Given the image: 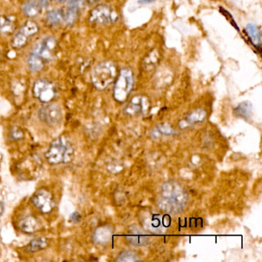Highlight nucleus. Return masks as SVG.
Wrapping results in <instances>:
<instances>
[{
    "instance_id": "obj_25",
    "label": "nucleus",
    "mask_w": 262,
    "mask_h": 262,
    "mask_svg": "<svg viewBox=\"0 0 262 262\" xmlns=\"http://www.w3.org/2000/svg\"><path fill=\"white\" fill-rule=\"evenodd\" d=\"M154 133H158V136L160 135H165V136H171V135L174 134L176 131L168 125H159L157 127V132ZM153 134V133H152Z\"/></svg>"
},
{
    "instance_id": "obj_30",
    "label": "nucleus",
    "mask_w": 262,
    "mask_h": 262,
    "mask_svg": "<svg viewBox=\"0 0 262 262\" xmlns=\"http://www.w3.org/2000/svg\"><path fill=\"white\" fill-rule=\"evenodd\" d=\"M90 4H96V3L99 2V0H87Z\"/></svg>"
},
{
    "instance_id": "obj_17",
    "label": "nucleus",
    "mask_w": 262,
    "mask_h": 262,
    "mask_svg": "<svg viewBox=\"0 0 262 262\" xmlns=\"http://www.w3.org/2000/svg\"><path fill=\"white\" fill-rule=\"evenodd\" d=\"M112 230L110 227L103 226L98 228L95 231L93 239L98 244H105L111 239Z\"/></svg>"
},
{
    "instance_id": "obj_28",
    "label": "nucleus",
    "mask_w": 262,
    "mask_h": 262,
    "mask_svg": "<svg viewBox=\"0 0 262 262\" xmlns=\"http://www.w3.org/2000/svg\"><path fill=\"white\" fill-rule=\"evenodd\" d=\"M155 0H139V4H150L154 2Z\"/></svg>"
},
{
    "instance_id": "obj_29",
    "label": "nucleus",
    "mask_w": 262,
    "mask_h": 262,
    "mask_svg": "<svg viewBox=\"0 0 262 262\" xmlns=\"http://www.w3.org/2000/svg\"><path fill=\"white\" fill-rule=\"evenodd\" d=\"M5 210V205L4 202H0V216H2Z\"/></svg>"
},
{
    "instance_id": "obj_2",
    "label": "nucleus",
    "mask_w": 262,
    "mask_h": 262,
    "mask_svg": "<svg viewBox=\"0 0 262 262\" xmlns=\"http://www.w3.org/2000/svg\"><path fill=\"white\" fill-rule=\"evenodd\" d=\"M57 47V41L53 37L45 38L39 41L29 56V68L33 72L43 70L54 59Z\"/></svg>"
},
{
    "instance_id": "obj_22",
    "label": "nucleus",
    "mask_w": 262,
    "mask_h": 262,
    "mask_svg": "<svg viewBox=\"0 0 262 262\" xmlns=\"http://www.w3.org/2000/svg\"><path fill=\"white\" fill-rule=\"evenodd\" d=\"M47 245H48L47 240L44 237L33 239L26 248V251H29V252H36V251H40V250L47 248Z\"/></svg>"
},
{
    "instance_id": "obj_19",
    "label": "nucleus",
    "mask_w": 262,
    "mask_h": 262,
    "mask_svg": "<svg viewBox=\"0 0 262 262\" xmlns=\"http://www.w3.org/2000/svg\"><path fill=\"white\" fill-rule=\"evenodd\" d=\"M251 111H252V105L251 102H243L239 104L237 107L234 110V114L237 117L242 118V119L248 120L251 116Z\"/></svg>"
},
{
    "instance_id": "obj_4",
    "label": "nucleus",
    "mask_w": 262,
    "mask_h": 262,
    "mask_svg": "<svg viewBox=\"0 0 262 262\" xmlns=\"http://www.w3.org/2000/svg\"><path fill=\"white\" fill-rule=\"evenodd\" d=\"M117 76V67L113 62H103L95 67L92 72L93 85L99 90L106 89Z\"/></svg>"
},
{
    "instance_id": "obj_6",
    "label": "nucleus",
    "mask_w": 262,
    "mask_h": 262,
    "mask_svg": "<svg viewBox=\"0 0 262 262\" xmlns=\"http://www.w3.org/2000/svg\"><path fill=\"white\" fill-rule=\"evenodd\" d=\"M133 85L134 76L133 71L127 68L121 70L113 90L115 99L119 102H125L133 90Z\"/></svg>"
},
{
    "instance_id": "obj_8",
    "label": "nucleus",
    "mask_w": 262,
    "mask_h": 262,
    "mask_svg": "<svg viewBox=\"0 0 262 262\" xmlns=\"http://www.w3.org/2000/svg\"><path fill=\"white\" fill-rule=\"evenodd\" d=\"M33 91L35 97L45 103L51 102L57 95L56 85L47 79H42L36 81L33 85Z\"/></svg>"
},
{
    "instance_id": "obj_3",
    "label": "nucleus",
    "mask_w": 262,
    "mask_h": 262,
    "mask_svg": "<svg viewBox=\"0 0 262 262\" xmlns=\"http://www.w3.org/2000/svg\"><path fill=\"white\" fill-rule=\"evenodd\" d=\"M74 156V148L69 139L60 136L53 141L46 153V158L50 164L67 163L71 162Z\"/></svg>"
},
{
    "instance_id": "obj_26",
    "label": "nucleus",
    "mask_w": 262,
    "mask_h": 262,
    "mask_svg": "<svg viewBox=\"0 0 262 262\" xmlns=\"http://www.w3.org/2000/svg\"><path fill=\"white\" fill-rule=\"evenodd\" d=\"M81 217H82V216H81V214H79V212H78V211L73 212V214L70 215V219H71L74 223H78V222H80Z\"/></svg>"
},
{
    "instance_id": "obj_18",
    "label": "nucleus",
    "mask_w": 262,
    "mask_h": 262,
    "mask_svg": "<svg viewBox=\"0 0 262 262\" xmlns=\"http://www.w3.org/2000/svg\"><path fill=\"white\" fill-rule=\"evenodd\" d=\"M245 31L252 43L256 47H260L261 43V39H260L261 36H260V31L258 27L254 24H249L247 25Z\"/></svg>"
},
{
    "instance_id": "obj_27",
    "label": "nucleus",
    "mask_w": 262,
    "mask_h": 262,
    "mask_svg": "<svg viewBox=\"0 0 262 262\" xmlns=\"http://www.w3.org/2000/svg\"><path fill=\"white\" fill-rule=\"evenodd\" d=\"M12 136H13L14 139H19L23 137V133L19 128H15L13 129V133H12Z\"/></svg>"
},
{
    "instance_id": "obj_20",
    "label": "nucleus",
    "mask_w": 262,
    "mask_h": 262,
    "mask_svg": "<svg viewBox=\"0 0 262 262\" xmlns=\"http://www.w3.org/2000/svg\"><path fill=\"white\" fill-rule=\"evenodd\" d=\"M159 59H160V55H159V51L156 50H153L145 58V60L142 63L143 64V68L145 70H148V71L152 70L157 65Z\"/></svg>"
},
{
    "instance_id": "obj_12",
    "label": "nucleus",
    "mask_w": 262,
    "mask_h": 262,
    "mask_svg": "<svg viewBox=\"0 0 262 262\" xmlns=\"http://www.w3.org/2000/svg\"><path fill=\"white\" fill-rule=\"evenodd\" d=\"M47 0H30L25 3L23 7L24 14L29 17H35L42 11L47 4Z\"/></svg>"
},
{
    "instance_id": "obj_7",
    "label": "nucleus",
    "mask_w": 262,
    "mask_h": 262,
    "mask_svg": "<svg viewBox=\"0 0 262 262\" xmlns=\"http://www.w3.org/2000/svg\"><path fill=\"white\" fill-rule=\"evenodd\" d=\"M119 19V15L114 9L110 6L99 5L93 9L90 13V21L98 25H110Z\"/></svg>"
},
{
    "instance_id": "obj_5",
    "label": "nucleus",
    "mask_w": 262,
    "mask_h": 262,
    "mask_svg": "<svg viewBox=\"0 0 262 262\" xmlns=\"http://www.w3.org/2000/svg\"><path fill=\"white\" fill-rule=\"evenodd\" d=\"M140 219L145 230L156 234H163L171 225V217L168 214L143 211L141 214Z\"/></svg>"
},
{
    "instance_id": "obj_16",
    "label": "nucleus",
    "mask_w": 262,
    "mask_h": 262,
    "mask_svg": "<svg viewBox=\"0 0 262 262\" xmlns=\"http://www.w3.org/2000/svg\"><path fill=\"white\" fill-rule=\"evenodd\" d=\"M16 28V19L13 16L0 17V34H10Z\"/></svg>"
},
{
    "instance_id": "obj_14",
    "label": "nucleus",
    "mask_w": 262,
    "mask_h": 262,
    "mask_svg": "<svg viewBox=\"0 0 262 262\" xmlns=\"http://www.w3.org/2000/svg\"><path fill=\"white\" fill-rule=\"evenodd\" d=\"M19 226L24 232L32 234L39 230L41 224L38 219L34 216H28L19 222Z\"/></svg>"
},
{
    "instance_id": "obj_1",
    "label": "nucleus",
    "mask_w": 262,
    "mask_h": 262,
    "mask_svg": "<svg viewBox=\"0 0 262 262\" xmlns=\"http://www.w3.org/2000/svg\"><path fill=\"white\" fill-rule=\"evenodd\" d=\"M188 202V193L176 182L162 184L158 195L157 204L166 214H179L185 209Z\"/></svg>"
},
{
    "instance_id": "obj_10",
    "label": "nucleus",
    "mask_w": 262,
    "mask_h": 262,
    "mask_svg": "<svg viewBox=\"0 0 262 262\" xmlns=\"http://www.w3.org/2000/svg\"><path fill=\"white\" fill-rule=\"evenodd\" d=\"M39 117L47 125H56L62 120V110L56 104H48L39 110Z\"/></svg>"
},
{
    "instance_id": "obj_24",
    "label": "nucleus",
    "mask_w": 262,
    "mask_h": 262,
    "mask_svg": "<svg viewBox=\"0 0 262 262\" xmlns=\"http://www.w3.org/2000/svg\"><path fill=\"white\" fill-rule=\"evenodd\" d=\"M139 260V257H138L137 254L133 251H122L118 256L117 258L116 259V261H137Z\"/></svg>"
},
{
    "instance_id": "obj_9",
    "label": "nucleus",
    "mask_w": 262,
    "mask_h": 262,
    "mask_svg": "<svg viewBox=\"0 0 262 262\" xmlns=\"http://www.w3.org/2000/svg\"><path fill=\"white\" fill-rule=\"evenodd\" d=\"M39 31V27L34 22H28L16 33L13 40V46L16 49L25 47L30 37L36 35Z\"/></svg>"
},
{
    "instance_id": "obj_13",
    "label": "nucleus",
    "mask_w": 262,
    "mask_h": 262,
    "mask_svg": "<svg viewBox=\"0 0 262 262\" xmlns=\"http://www.w3.org/2000/svg\"><path fill=\"white\" fill-rule=\"evenodd\" d=\"M127 242L131 245H145L149 241V237L144 234L138 228H133L129 231V234L126 236Z\"/></svg>"
},
{
    "instance_id": "obj_23",
    "label": "nucleus",
    "mask_w": 262,
    "mask_h": 262,
    "mask_svg": "<svg viewBox=\"0 0 262 262\" xmlns=\"http://www.w3.org/2000/svg\"><path fill=\"white\" fill-rule=\"evenodd\" d=\"M205 118H206V112L202 108H198L187 116L186 121L188 123L191 125V124L203 122Z\"/></svg>"
},
{
    "instance_id": "obj_21",
    "label": "nucleus",
    "mask_w": 262,
    "mask_h": 262,
    "mask_svg": "<svg viewBox=\"0 0 262 262\" xmlns=\"http://www.w3.org/2000/svg\"><path fill=\"white\" fill-rule=\"evenodd\" d=\"M49 25H57L62 21H65V11L63 10H53L50 12L47 17Z\"/></svg>"
},
{
    "instance_id": "obj_11",
    "label": "nucleus",
    "mask_w": 262,
    "mask_h": 262,
    "mask_svg": "<svg viewBox=\"0 0 262 262\" xmlns=\"http://www.w3.org/2000/svg\"><path fill=\"white\" fill-rule=\"evenodd\" d=\"M33 205L42 213H50L55 206L54 199L50 191L39 189L32 199Z\"/></svg>"
},
{
    "instance_id": "obj_15",
    "label": "nucleus",
    "mask_w": 262,
    "mask_h": 262,
    "mask_svg": "<svg viewBox=\"0 0 262 262\" xmlns=\"http://www.w3.org/2000/svg\"><path fill=\"white\" fill-rule=\"evenodd\" d=\"M148 105V100L144 96H136L132 99L126 108V112L129 114L140 113L145 110V107Z\"/></svg>"
}]
</instances>
